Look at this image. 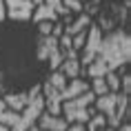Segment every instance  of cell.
Listing matches in <instances>:
<instances>
[{"label":"cell","mask_w":131,"mask_h":131,"mask_svg":"<svg viewBox=\"0 0 131 131\" xmlns=\"http://www.w3.org/2000/svg\"><path fill=\"white\" fill-rule=\"evenodd\" d=\"M131 53V38L124 27H116L102 36L100 27L91 22L87 40L82 45V58H78L80 69L89 78H104L109 71L127 67Z\"/></svg>","instance_id":"6da1fadb"},{"label":"cell","mask_w":131,"mask_h":131,"mask_svg":"<svg viewBox=\"0 0 131 131\" xmlns=\"http://www.w3.org/2000/svg\"><path fill=\"white\" fill-rule=\"evenodd\" d=\"M42 89V100H45V109L51 116H60L62 111V102L69 100V98H76L84 91H89V82L84 78H73L69 84H67V76L62 73L60 69H56L53 73H49L45 78V82L40 84Z\"/></svg>","instance_id":"7a4b0ae2"},{"label":"cell","mask_w":131,"mask_h":131,"mask_svg":"<svg viewBox=\"0 0 131 131\" xmlns=\"http://www.w3.org/2000/svg\"><path fill=\"white\" fill-rule=\"evenodd\" d=\"M93 104H96V109L104 116L109 129H118L120 127V120L129 113V93L109 91L104 96H96Z\"/></svg>","instance_id":"3957f363"},{"label":"cell","mask_w":131,"mask_h":131,"mask_svg":"<svg viewBox=\"0 0 131 131\" xmlns=\"http://www.w3.org/2000/svg\"><path fill=\"white\" fill-rule=\"evenodd\" d=\"M93 100H96V93L89 89V91H84V93H80V96H76V98L64 100L60 113H64V120L69 124H76V122L84 124L91 116H93V111L89 109L91 104H93Z\"/></svg>","instance_id":"277c9868"},{"label":"cell","mask_w":131,"mask_h":131,"mask_svg":"<svg viewBox=\"0 0 131 131\" xmlns=\"http://www.w3.org/2000/svg\"><path fill=\"white\" fill-rule=\"evenodd\" d=\"M36 58L40 62L47 60L49 62V69L56 71L62 62V51H60V45H58V36L49 34V36H38V42H36Z\"/></svg>","instance_id":"5b68a950"},{"label":"cell","mask_w":131,"mask_h":131,"mask_svg":"<svg viewBox=\"0 0 131 131\" xmlns=\"http://www.w3.org/2000/svg\"><path fill=\"white\" fill-rule=\"evenodd\" d=\"M69 18V9L64 7L62 0H42L40 5H36L34 14H31V20L38 25L42 20H49V22H56L60 18Z\"/></svg>","instance_id":"8992f818"},{"label":"cell","mask_w":131,"mask_h":131,"mask_svg":"<svg viewBox=\"0 0 131 131\" xmlns=\"http://www.w3.org/2000/svg\"><path fill=\"white\" fill-rule=\"evenodd\" d=\"M5 2V11H7V18L18 22L31 20V14H34L36 5L31 0H2Z\"/></svg>","instance_id":"52a82bcc"},{"label":"cell","mask_w":131,"mask_h":131,"mask_svg":"<svg viewBox=\"0 0 131 131\" xmlns=\"http://www.w3.org/2000/svg\"><path fill=\"white\" fill-rule=\"evenodd\" d=\"M36 122H38V129H42V131H67V127H69V122H67L64 118L51 116L47 111H42L40 118H38Z\"/></svg>","instance_id":"ba28073f"},{"label":"cell","mask_w":131,"mask_h":131,"mask_svg":"<svg viewBox=\"0 0 131 131\" xmlns=\"http://www.w3.org/2000/svg\"><path fill=\"white\" fill-rule=\"evenodd\" d=\"M87 129H84V124H71V127H67V131H100V129H104L107 127V120H104V116L102 113H96V116H91L89 120H87Z\"/></svg>","instance_id":"9c48e42d"},{"label":"cell","mask_w":131,"mask_h":131,"mask_svg":"<svg viewBox=\"0 0 131 131\" xmlns=\"http://www.w3.org/2000/svg\"><path fill=\"white\" fill-rule=\"evenodd\" d=\"M58 69H60L64 76L69 78V80H73V78H80V73H82L78 58H64V60L60 62V67H58Z\"/></svg>","instance_id":"30bf717a"},{"label":"cell","mask_w":131,"mask_h":131,"mask_svg":"<svg viewBox=\"0 0 131 131\" xmlns=\"http://www.w3.org/2000/svg\"><path fill=\"white\" fill-rule=\"evenodd\" d=\"M124 71H127V67H122V69H118V71H109L104 76V82H107V89L109 91H120V76H122Z\"/></svg>","instance_id":"8fae6325"},{"label":"cell","mask_w":131,"mask_h":131,"mask_svg":"<svg viewBox=\"0 0 131 131\" xmlns=\"http://www.w3.org/2000/svg\"><path fill=\"white\" fill-rule=\"evenodd\" d=\"M89 89L93 91L96 96H104V93H109V89H107V82H104V78H91Z\"/></svg>","instance_id":"7c38bea8"},{"label":"cell","mask_w":131,"mask_h":131,"mask_svg":"<svg viewBox=\"0 0 131 131\" xmlns=\"http://www.w3.org/2000/svg\"><path fill=\"white\" fill-rule=\"evenodd\" d=\"M64 2V7L69 9V14H80L82 11V2L80 0H62Z\"/></svg>","instance_id":"4fadbf2b"},{"label":"cell","mask_w":131,"mask_h":131,"mask_svg":"<svg viewBox=\"0 0 131 131\" xmlns=\"http://www.w3.org/2000/svg\"><path fill=\"white\" fill-rule=\"evenodd\" d=\"M38 31H40V36H49L51 31H53V22H49V20L38 22Z\"/></svg>","instance_id":"5bb4252c"},{"label":"cell","mask_w":131,"mask_h":131,"mask_svg":"<svg viewBox=\"0 0 131 131\" xmlns=\"http://www.w3.org/2000/svg\"><path fill=\"white\" fill-rule=\"evenodd\" d=\"M131 91V78H129V73L124 71L122 73V93H129Z\"/></svg>","instance_id":"9a60e30c"},{"label":"cell","mask_w":131,"mask_h":131,"mask_svg":"<svg viewBox=\"0 0 131 131\" xmlns=\"http://www.w3.org/2000/svg\"><path fill=\"white\" fill-rule=\"evenodd\" d=\"M7 20V11H5V2L0 0V22H5Z\"/></svg>","instance_id":"2e32d148"},{"label":"cell","mask_w":131,"mask_h":131,"mask_svg":"<svg viewBox=\"0 0 131 131\" xmlns=\"http://www.w3.org/2000/svg\"><path fill=\"white\" fill-rule=\"evenodd\" d=\"M118 131H131V127H129V124H122V129L118 127Z\"/></svg>","instance_id":"e0dca14e"},{"label":"cell","mask_w":131,"mask_h":131,"mask_svg":"<svg viewBox=\"0 0 131 131\" xmlns=\"http://www.w3.org/2000/svg\"><path fill=\"white\" fill-rule=\"evenodd\" d=\"M0 131H9V127L7 124H0Z\"/></svg>","instance_id":"ac0fdd59"},{"label":"cell","mask_w":131,"mask_h":131,"mask_svg":"<svg viewBox=\"0 0 131 131\" xmlns=\"http://www.w3.org/2000/svg\"><path fill=\"white\" fill-rule=\"evenodd\" d=\"M31 2H34V5H40V2H42V0H31Z\"/></svg>","instance_id":"d6986e66"},{"label":"cell","mask_w":131,"mask_h":131,"mask_svg":"<svg viewBox=\"0 0 131 131\" xmlns=\"http://www.w3.org/2000/svg\"><path fill=\"white\" fill-rule=\"evenodd\" d=\"M29 131H42V129H36V127H31V129H29Z\"/></svg>","instance_id":"ffe728a7"},{"label":"cell","mask_w":131,"mask_h":131,"mask_svg":"<svg viewBox=\"0 0 131 131\" xmlns=\"http://www.w3.org/2000/svg\"><path fill=\"white\" fill-rule=\"evenodd\" d=\"M80 2H87V0H80Z\"/></svg>","instance_id":"44dd1931"}]
</instances>
